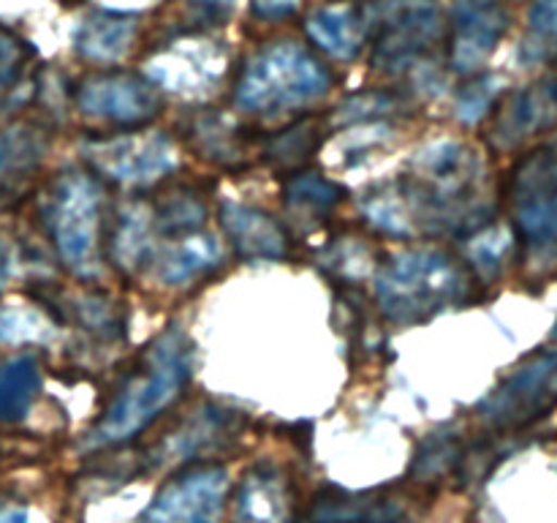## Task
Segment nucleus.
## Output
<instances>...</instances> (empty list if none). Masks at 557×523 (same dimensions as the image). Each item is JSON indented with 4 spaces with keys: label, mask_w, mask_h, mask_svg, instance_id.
<instances>
[{
    "label": "nucleus",
    "mask_w": 557,
    "mask_h": 523,
    "mask_svg": "<svg viewBox=\"0 0 557 523\" xmlns=\"http://www.w3.org/2000/svg\"><path fill=\"white\" fill-rule=\"evenodd\" d=\"M506 31L509 14L498 0H457L451 11V65L457 71L479 69Z\"/></svg>",
    "instance_id": "13"
},
{
    "label": "nucleus",
    "mask_w": 557,
    "mask_h": 523,
    "mask_svg": "<svg viewBox=\"0 0 557 523\" xmlns=\"http://www.w3.org/2000/svg\"><path fill=\"white\" fill-rule=\"evenodd\" d=\"M139 31V20L134 14H112L98 11L79 22L74 31V49L87 60H114L131 47Z\"/></svg>",
    "instance_id": "24"
},
{
    "label": "nucleus",
    "mask_w": 557,
    "mask_h": 523,
    "mask_svg": "<svg viewBox=\"0 0 557 523\" xmlns=\"http://www.w3.org/2000/svg\"><path fill=\"white\" fill-rule=\"evenodd\" d=\"M515 229L533 272L557 270V142L528 153L511 172Z\"/></svg>",
    "instance_id": "5"
},
{
    "label": "nucleus",
    "mask_w": 557,
    "mask_h": 523,
    "mask_svg": "<svg viewBox=\"0 0 557 523\" xmlns=\"http://www.w3.org/2000/svg\"><path fill=\"white\" fill-rule=\"evenodd\" d=\"M553 129H557V76L528 90L511 93L493 112L490 142L498 150H511L520 142Z\"/></svg>",
    "instance_id": "14"
},
{
    "label": "nucleus",
    "mask_w": 557,
    "mask_h": 523,
    "mask_svg": "<svg viewBox=\"0 0 557 523\" xmlns=\"http://www.w3.org/2000/svg\"><path fill=\"white\" fill-rule=\"evenodd\" d=\"M395 107V98L386 96V93H368V96H354L351 101H346L341 107V114L351 120H375L386 118Z\"/></svg>",
    "instance_id": "35"
},
{
    "label": "nucleus",
    "mask_w": 557,
    "mask_h": 523,
    "mask_svg": "<svg viewBox=\"0 0 557 523\" xmlns=\"http://www.w3.org/2000/svg\"><path fill=\"white\" fill-rule=\"evenodd\" d=\"M150 205L152 227L156 234L161 238H180V234L199 232L205 227L207 218V205L196 191H190L188 185H177V188H166L163 194H158L156 199L147 202Z\"/></svg>",
    "instance_id": "26"
},
{
    "label": "nucleus",
    "mask_w": 557,
    "mask_h": 523,
    "mask_svg": "<svg viewBox=\"0 0 557 523\" xmlns=\"http://www.w3.org/2000/svg\"><path fill=\"white\" fill-rule=\"evenodd\" d=\"M237 412H226L212 403L201 406L194 417L185 425H180L174 434L166 436L161 447L156 450V463L177 461V458H190L201 452L205 447H212L215 441L223 439V434H237Z\"/></svg>",
    "instance_id": "21"
},
{
    "label": "nucleus",
    "mask_w": 557,
    "mask_h": 523,
    "mask_svg": "<svg viewBox=\"0 0 557 523\" xmlns=\"http://www.w3.org/2000/svg\"><path fill=\"white\" fill-rule=\"evenodd\" d=\"M490 101H493L490 82L479 80L460 93V98H457V114H460L466 123H476V120L490 109Z\"/></svg>",
    "instance_id": "36"
},
{
    "label": "nucleus",
    "mask_w": 557,
    "mask_h": 523,
    "mask_svg": "<svg viewBox=\"0 0 557 523\" xmlns=\"http://www.w3.org/2000/svg\"><path fill=\"white\" fill-rule=\"evenodd\" d=\"M324 145V120L305 118L299 123L288 125L281 134L261 142V158L281 174L302 172L305 163L315 156V150Z\"/></svg>",
    "instance_id": "25"
},
{
    "label": "nucleus",
    "mask_w": 557,
    "mask_h": 523,
    "mask_svg": "<svg viewBox=\"0 0 557 523\" xmlns=\"http://www.w3.org/2000/svg\"><path fill=\"white\" fill-rule=\"evenodd\" d=\"M33 58V49L14 33L0 27V90H9L25 74V63Z\"/></svg>",
    "instance_id": "34"
},
{
    "label": "nucleus",
    "mask_w": 557,
    "mask_h": 523,
    "mask_svg": "<svg viewBox=\"0 0 557 523\" xmlns=\"http://www.w3.org/2000/svg\"><path fill=\"white\" fill-rule=\"evenodd\" d=\"M221 223L243 259H286L292 254V238L286 227L270 212L226 202L221 210Z\"/></svg>",
    "instance_id": "18"
},
{
    "label": "nucleus",
    "mask_w": 557,
    "mask_h": 523,
    "mask_svg": "<svg viewBox=\"0 0 557 523\" xmlns=\"http://www.w3.org/2000/svg\"><path fill=\"white\" fill-rule=\"evenodd\" d=\"M557 406V352L533 354L482 403L479 417L493 430H517Z\"/></svg>",
    "instance_id": "7"
},
{
    "label": "nucleus",
    "mask_w": 557,
    "mask_h": 523,
    "mask_svg": "<svg viewBox=\"0 0 557 523\" xmlns=\"http://www.w3.org/2000/svg\"><path fill=\"white\" fill-rule=\"evenodd\" d=\"M476 297V272L441 248L403 251L375 276V300L392 325H422Z\"/></svg>",
    "instance_id": "3"
},
{
    "label": "nucleus",
    "mask_w": 557,
    "mask_h": 523,
    "mask_svg": "<svg viewBox=\"0 0 557 523\" xmlns=\"http://www.w3.org/2000/svg\"><path fill=\"white\" fill-rule=\"evenodd\" d=\"M228 474L215 463H199L174 474L139 523H218L226 504Z\"/></svg>",
    "instance_id": "11"
},
{
    "label": "nucleus",
    "mask_w": 557,
    "mask_h": 523,
    "mask_svg": "<svg viewBox=\"0 0 557 523\" xmlns=\"http://www.w3.org/2000/svg\"><path fill=\"white\" fill-rule=\"evenodd\" d=\"M332 74L313 52L292 41L261 49L237 82V104L248 112H283L326 96Z\"/></svg>",
    "instance_id": "4"
},
{
    "label": "nucleus",
    "mask_w": 557,
    "mask_h": 523,
    "mask_svg": "<svg viewBox=\"0 0 557 523\" xmlns=\"http://www.w3.org/2000/svg\"><path fill=\"white\" fill-rule=\"evenodd\" d=\"M49 150V131L41 123L11 125L0 134V210L25 196Z\"/></svg>",
    "instance_id": "17"
},
{
    "label": "nucleus",
    "mask_w": 557,
    "mask_h": 523,
    "mask_svg": "<svg viewBox=\"0 0 557 523\" xmlns=\"http://www.w3.org/2000/svg\"><path fill=\"white\" fill-rule=\"evenodd\" d=\"M183 131L188 145L201 158L228 169L245 167L253 158L250 153H261V142H264L259 136L248 134L250 129L239 125L228 114L215 112V109L188 114V120L183 123Z\"/></svg>",
    "instance_id": "16"
},
{
    "label": "nucleus",
    "mask_w": 557,
    "mask_h": 523,
    "mask_svg": "<svg viewBox=\"0 0 557 523\" xmlns=\"http://www.w3.org/2000/svg\"><path fill=\"white\" fill-rule=\"evenodd\" d=\"M85 161L101 178L114 183H152L174 169L172 142L156 131H123L112 136H92L82 147Z\"/></svg>",
    "instance_id": "9"
},
{
    "label": "nucleus",
    "mask_w": 557,
    "mask_h": 523,
    "mask_svg": "<svg viewBox=\"0 0 557 523\" xmlns=\"http://www.w3.org/2000/svg\"><path fill=\"white\" fill-rule=\"evenodd\" d=\"M194 343L183 330H166L156 338L136 370L125 376L103 417L87 434V447H114L136 439L166 412L190 381Z\"/></svg>",
    "instance_id": "2"
},
{
    "label": "nucleus",
    "mask_w": 557,
    "mask_h": 523,
    "mask_svg": "<svg viewBox=\"0 0 557 523\" xmlns=\"http://www.w3.org/2000/svg\"><path fill=\"white\" fill-rule=\"evenodd\" d=\"M221 243L212 234L201 232V229L199 232L180 234V238H169L166 245L158 251V256H152L158 278L169 287H185V283L221 267Z\"/></svg>",
    "instance_id": "20"
},
{
    "label": "nucleus",
    "mask_w": 557,
    "mask_h": 523,
    "mask_svg": "<svg viewBox=\"0 0 557 523\" xmlns=\"http://www.w3.org/2000/svg\"><path fill=\"white\" fill-rule=\"evenodd\" d=\"M321 265L341 281L357 283L375 270V251L362 240H337L321 254Z\"/></svg>",
    "instance_id": "30"
},
{
    "label": "nucleus",
    "mask_w": 557,
    "mask_h": 523,
    "mask_svg": "<svg viewBox=\"0 0 557 523\" xmlns=\"http://www.w3.org/2000/svg\"><path fill=\"white\" fill-rule=\"evenodd\" d=\"M156 227H152L150 205L134 202L125 207L112 238V254L123 270H139L156 256Z\"/></svg>",
    "instance_id": "27"
},
{
    "label": "nucleus",
    "mask_w": 557,
    "mask_h": 523,
    "mask_svg": "<svg viewBox=\"0 0 557 523\" xmlns=\"http://www.w3.org/2000/svg\"><path fill=\"white\" fill-rule=\"evenodd\" d=\"M76 107L87 118L103 120L123 131H136L161 114L163 98L147 76L109 71L82 82L76 90Z\"/></svg>",
    "instance_id": "10"
},
{
    "label": "nucleus",
    "mask_w": 557,
    "mask_h": 523,
    "mask_svg": "<svg viewBox=\"0 0 557 523\" xmlns=\"http://www.w3.org/2000/svg\"><path fill=\"white\" fill-rule=\"evenodd\" d=\"M234 5H237V0H190V11L205 25H221L232 14Z\"/></svg>",
    "instance_id": "37"
},
{
    "label": "nucleus",
    "mask_w": 557,
    "mask_h": 523,
    "mask_svg": "<svg viewBox=\"0 0 557 523\" xmlns=\"http://www.w3.org/2000/svg\"><path fill=\"white\" fill-rule=\"evenodd\" d=\"M47 227L65 267L76 276L101 272V188L90 174L71 172L54 183L47 202Z\"/></svg>",
    "instance_id": "6"
},
{
    "label": "nucleus",
    "mask_w": 557,
    "mask_h": 523,
    "mask_svg": "<svg viewBox=\"0 0 557 523\" xmlns=\"http://www.w3.org/2000/svg\"><path fill=\"white\" fill-rule=\"evenodd\" d=\"M557 58V0H539L531 9V33L522 44V60Z\"/></svg>",
    "instance_id": "31"
},
{
    "label": "nucleus",
    "mask_w": 557,
    "mask_h": 523,
    "mask_svg": "<svg viewBox=\"0 0 557 523\" xmlns=\"http://www.w3.org/2000/svg\"><path fill=\"white\" fill-rule=\"evenodd\" d=\"M308 33L332 58L351 60L357 58L368 36V16L357 5H332L310 16Z\"/></svg>",
    "instance_id": "23"
},
{
    "label": "nucleus",
    "mask_w": 557,
    "mask_h": 523,
    "mask_svg": "<svg viewBox=\"0 0 557 523\" xmlns=\"http://www.w3.org/2000/svg\"><path fill=\"white\" fill-rule=\"evenodd\" d=\"M223 69H226V58L215 44L177 41L147 60L145 76L152 85L190 96V93L210 90L221 80Z\"/></svg>",
    "instance_id": "12"
},
{
    "label": "nucleus",
    "mask_w": 557,
    "mask_h": 523,
    "mask_svg": "<svg viewBox=\"0 0 557 523\" xmlns=\"http://www.w3.org/2000/svg\"><path fill=\"white\" fill-rule=\"evenodd\" d=\"M403 499L389 494H348L341 488L321 490L308 512V523H400Z\"/></svg>",
    "instance_id": "19"
},
{
    "label": "nucleus",
    "mask_w": 557,
    "mask_h": 523,
    "mask_svg": "<svg viewBox=\"0 0 557 523\" xmlns=\"http://www.w3.org/2000/svg\"><path fill=\"white\" fill-rule=\"evenodd\" d=\"M343 199H346V191L315 172L292 174V180L283 188L286 216L302 229H313L324 223Z\"/></svg>",
    "instance_id": "22"
},
{
    "label": "nucleus",
    "mask_w": 557,
    "mask_h": 523,
    "mask_svg": "<svg viewBox=\"0 0 557 523\" xmlns=\"http://www.w3.org/2000/svg\"><path fill=\"white\" fill-rule=\"evenodd\" d=\"M511 234L500 232V229H482V232L473 234L471 243V265L473 272H482V276H498L500 267H504L506 256L511 251Z\"/></svg>",
    "instance_id": "33"
},
{
    "label": "nucleus",
    "mask_w": 557,
    "mask_h": 523,
    "mask_svg": "<svg viewBox=\"0 0 557 523\" xmlns=\"http://www.w3.org/2000/svg\"><path fill=\"white\" fill-rule=\"evenodd\" d=\"M299 9V0H253V14L261 20H283Z\"/></svg>",
    "instance_id": "38"
},
{
    "label": "nucleus",
    "mask_w": 557,
    "mask_h": 523,
    "mask_svg": "<svg viewBox=\"0 0 557 523\" xmlns=\"http://www.w3.org/2000/svg\"><path fill=\"white\" fill-rule=\"evenodd\" d=\"M9 267H11L9 248H5L3 240H0V292H3V283H5V278H9Z\"/></svg>",
    "instance_id": "39"
},
{
    "label": "nucleus",
    "mask_w": 557,
    "mask_h": 523,
    "mask_svg": "<svg viewBox=\"0 0 557 523\" xmlns=\"http://www.w3.org/2000/svg\"><path fill=\"white\" fill-rule=\"evenodd\" d=\"M0 523H27V515L22 510L0 512Z\"/></svg>",
    "instance_id": "40"
},
{
    "label": "nucleus",
    "mask_w": 557,
    "mask_h": 523,
    "mask_svg": "<svg viewBox=\"0 0 557 523\" xmlns=\"http://www.w3.org/2000/svg\"><path fill=\"white\" fill-rule=\"evenodd\" d=\"M38 390H41V374L36 357L20 354L0 365V423H20L30 412Z\"/></svg>",
    "instance_id": "28"
},
{
    "label": "nucleus",
    "mask_w": 557,
    "mask_h": 523,
    "mask_svg": "<svg viewBox=\"0 0 557 523\" xmlns=\"http://www.w3.org/2000/svg\"><path fill=\"white\" fill-rule=\"evenodd\" d=\"M462 447L457 445V439L449 436H433V439L424 441L422 450L417 452V463H413L411 474L419 483H435L444 474H449L451 469H460L462 463Z\"/></svg>",
    "instance_id": "32"
},
{
    "label": "nucleus",
    "mask_w": 557,
    "mask_h": 523,
    "mask_svg": "<svg viewBox=\"0 0 557 523\" xmlns=\"http://www.w3.org/2000/svg\"><path fill=\"white\" fill-rule=\"evenodd\" d=\"M69 319L87 330L90 336L112 341L120 338L125 330V316L117 308V303L101 297V294H82V297H71L63 308L58 311V321Z\"/></svg>",
    "instance_id": "29"
},
{
    "label": "nucleus",
    "mask_w": 557,
    "mask_h": 523,
    "mask_svg": "<svg viewBox=\"0 0 557 523\" xmlns=\"http://www.w3.org/2000/svg\"><path fill=\"white\" fill-rule=\"evenodd\" d=\"M297 488L275 463H256L234 494V523H294Z\"/></svg>",
    "instance_id": "15"
},
{
    "label": "nucleus",
    "mask_w": 557,
    "mask_h": 523,
    "mask_svg": "<svg viewBox=\"0 0 557 523\" xmlns=\"http://www.w3.org/2000/svg\"><path fill=\"white\" fill-rule=\"evenodd\" d=\"M370 221L395 238L476 234L495 218L484 194V163L462 142H433L413 156L406 174L362 199Z\"/></svg>",
    "instance_id": "1"
},
{
    "label": "nucleus",
    "mask_w": 557,
    "mask_h": 523,
    "mask_svg": "<svg viewBox=\"0 0 557 523\" xmlns=\"http://www.w3.org/2000/svg\"><path fill=\"white\" fill-rule=\"evenodd\" d=\"M375 31L373 65L386 71H403L419 60V54L435 41L441 16L435 0H379L368 31Z\"/></svg>",
    "instance_id": "8"
}]
</instances>
